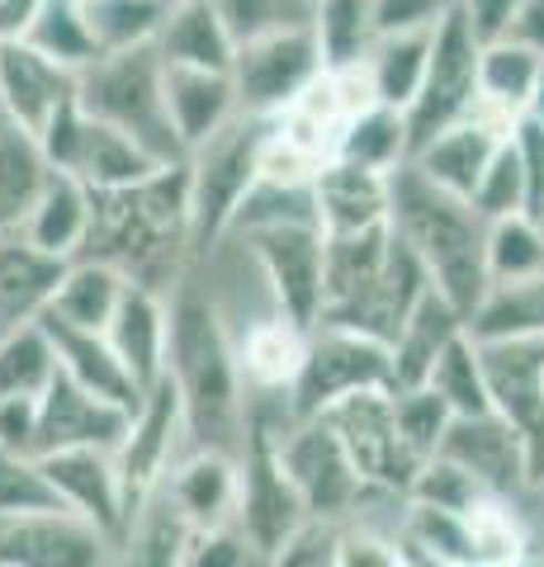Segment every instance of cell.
I'll list each match as a JSON object with an SVG mask.
<instances>
[{"mask_svg":"<svg viewBox=\"0 0 544 567\" xmlns=\"http://www.w3.org/2000/svg\"><path fill=\"white\" fill-rule=\"evenodd\" d=\"M166 383L181 398L185 445L242 458L247 450V388L237 374L233 336L204 298L181 293L166 308Z\"/></svg>","mask_w":544,"mask_h":567,"instance_id":"obj_1","label":"cell"},{"mask_svg":"<svg viewBox=\"0 0 544 567\" xmlns=\"http://www.w3.org/2000/svg\"><path fill=\"white\" fill-rule=\"evenodd\" d=\"M189 251V175L162 166L114 194H91V233L76 260H100L137 289L162 293Z\"/></svg>","mask_w":544,"mask_h":567,"instance_id":"obj_2","label":"cell"},{"mask_svg":"<svg viewBox=\"0 0 544 567\" xmlns=\"http://www.w3.org/2000/svg\"><path fill=\"white\" fill-rule=\"evenodd\" d=\"M431 293L421 260L393 237V227L356 237H327L322 256V312L318 327L356 331L389 346L408 312Z\"/></svg>","mask_w":544,"mask_h":567,"instance_id":"obj_3","label":"cell"},{"mask_svg":"<svg viewBox=\"0 0 544 567\" xmlns=\"http://www.w3.org/2000/svg\"><path fill=\"white\" fill-rule=\"evenodd\" d=\"M389 227L421 260L431 289L469 322L487 298V289H493L483 265L487 223L464 199L431 189L412 166H398L389 175Z\"/></svg>","mask_w":544,"mask_h":567,"instance_id":"obj_4","label":"cell"},{"mask_svg":"<svg viewBox=\"0 0 544 567\" xmlns=\"http://www.w3.org/2000/svg\"><path fill=\"white\" fill-rule=\"evenodd\" d=\"M76 110L114 133H124L137 152H147L156 166H181L185 147L166 118V95H162V62L152 48L137 52H114L85 66L76 76Z\"/></svg>","mask_w":544,"mask_h":567,"instance_id":"obj_5","label":"cell"},{"mask_svg":"<svg viewBox=\"0 0 544 567\" xmlns=\"http://www.w3.org/2000/svg\"><path fill=\"white\" fill-rule=\"evenodd\" d=\"M260 133L266 118H247L237 114L223 133H214L185 156V175H189V246H214L227 237L237 204L252 194L256 185V152H260Z\"/></svg>","mask_w":544,"mask_h":567,"instance_id":"obj_6","label":"cell"},{"mask_svg":"<svg viewBox=\"0 0 544 567\" xmlns=\"http://www.w3.org/2000/svg\"><path fill=\"white\" fill-rule=\"evenodd\" d=\"M275 458L312 525L337 529L346 520H360L365 502L379 496L360 483V473L350 468L346 450L322 421H289L275 440Z\"/></svg>","mask_w":544,"mask_h":567,"instance_id":"obj_7","label":"cell"},{"mask_svg":"<svg viewBox=\"0 0 544 567\" xmlns=\"http://www.w3.org/2000/svg\"><path fill=\"white\" fill-rule=\"evenodd\" d=\"M356 393H393L389 346L370 341V336H356V331L312 327L298 379L285 398L289 416L312 421V416H322L327 406H337Z\"/></svg>","mask_w":544,"mask_h":567,"instance_id":"obj_8","label":"cell"},{"mask_svg":"<svg viewBox=\"0 0 544 567\" xmlns=\"http://www.w3.org/2000/svg\"><path fill=\"white\" fill-rule=\"evenodd\" d=\"M43 152L48 171L72 175L76 185H85L91 194H114L129 189L137 181H147L152 171H162L147 152H137L124 133H114L110 123H100L91 114H81L76 104L52 118V128L33 142Z\"/></svg>","mask_w":544,"mask_h":567,"instance_id":"obj_9","label":"cell"},{"mask_svg":"<svg viewBox=\"0 0 544 567\" xmlns=\"http://www.w3.org/2000/svg\"><path fill=\"white\" fill-rule=\"evenodd\" d=\"M473 114H479V39L460 20V10H450L445 24L431 33L427 76H421V91L402 114L408 147L417 152L421 142H431L435 133H445Z\"/></svg>","mask_w":544,"mask_h":567,"instance_id":"obj_10","label":"cell"},{"mask_svg":"<svg viewBox=\"0 0 544 567\" xmlns=\"http://www.w3.org/2000/svg\"><path fill=\"white\" fill-rule=\"evenodd\" d=\"M322 421L337 445L346 450L350 468L360 473V483L379 492V496H408L412 477L421 473L412 464V454L402 450V435H398V421H393V393H356L337 406H327Z\"/></svg>","mask_w":544,"mask_h":567,"instance_id":"obj_11","label":"cell"},{"mask_svg":"<svg viewBox=\"0 0 544 567\" xmlns=\"http://www.w3.org/2000/svg\"><path fill=\"white\" fill-rule=\"evenodd\" d=\"M247 241L260 279L270 289V303L279 317H289L294 327L312 331L322 312V256L327 237L318 223H285V227H260V233L237 237Z\"/></svg>","mask_w":544,"mask_h":567,"instance_id":"obj_12","label":"cell"},{"mask_svg":"<svg viewBox=\"0 0 544 567\" xmlns=\"http://www.w3.org/2000/svg\"><path fill=\"white\" fill-rule=\"evenodd\" d=\"M233 91H237V110L247 118H275L322 76V58L308 29H289V33H270L247 48L233 52Z\"/></svg>","mask_w":544,"mask_h":567,"instance_id":"obj_13","label":"cell"},{"mask_svg":"<svg viewBox=\"0 0 544 567\" xmlns=\"http://www.w3.org/2000/svg\"><path fill=\"white\" fill-rule=\"evenodd\" d=\"M181 454H189L181 398H175V388L162 379L137 398V406L129 412V431L114 450V468H119V483L129 492V506H137L147 492L162 487L166 473L181 464Z\"/></svg>","mask_w":544,"mask_h":567,"instance_id":"obj_14","label":"cell"},{"mask_svg":"<svg viewBox=\"0 0 544 567\" xmlns=\"http://www.w3.org/2000/svg\"><path fill=\"white\" fill-rule=\"evenodd\" d=\"M0 567H114V539L72 511L0 520Z\"/></svg>","mask_w":544,"mask_h":567,"instance_id":"obj_15","label":"cell"},{"mask_svg":"<svg viewBox=\"0 0 544 567\" xmlns=\"http://www.w3.org/2000/svg\"><path fill=\"white\" fill-rule=\"evenodd\" d=\"M129 431V412L81 393L72 379L52 374L39 398V431H33V458L66 454V450H104L114 454Z\"/></svg>","mask_w":544,"mask_h":567,"instance_id":"obj_16","label":"cell"},{"mask_svg":"<svg viewBox=\"0 0 544 567\" xmlns=\"http://www.w3.org/2000/svg\"><path fill=\"white\" fill-rule=\"evenodd\" d=\"M76 104V76L24 43H0V110L20 137L39 142L52 118Z\"/></svg>","mask_w":544,"mask_h":567,"instance_id":"obj_17","label":"cell"},{"mask_svg":"<svg viewBox=\"0 0 544 567\" xmlns=\"http://www.w3.org/2000/svg\"><path fill=\"white\" fill-rule=\"evenodd\" d=\"M39 468L48 477L52 496L62 502V511H72L85 525H95L104 539H119V529L129 520V492L119 483L114 454L104 450H66L39 458Z\"/></svg>","mask_w":544,"mask_h":567,"instance_id":"obj_18","label":"cell"},{"mask_svg":"<svg viewBox=\"0 0 544 567\" xmlns=\"http://www.w3.org/2000/svg\"><path fill=\"white\" fill-rule=\"evenodd\" d=\"M441 458H450V464L464 468L479 487H487L493 496H506V502H516L525 492L521 435L493 412L487 416H454L445 440H441Z\"/></svg>","mask_w":544,"mask_h":567,"instance_id":"obj_19","label":"cell"},{"mask_svg":"<svg viewBox=\"0 0 544 567\" xmlns=\"http://www.w3.org/2000/svg\"><path fill=\"white\" fill-rule=\"evenodd\" d=\"M506 137H512L506 128H497V123H487V118L473 114L464 123H454V128L435 133L431 142H421V147L408 156V166L431 189H441V194H450V199L469 204V194L479 189L483 171L493 166V156H497V147Z\"/></svg>","mask_w":544,"mask_h":567,"instance_id":"obj_20","label":"cell"},{"mask_svg":"<svg viewBox=\"0 0 544 567\" xmlns=\"http://www.w3.org/2000/svg\"><path fill=\"white\" fill-rule=\"evenodd\" d=\"M166 502L181 511V520L195 529H223L237 525V496H242V458L189 450L181 454V464L166 473Z\"/></svg>","mask_w":544,"mask_h":567,"instance_id":"obj_21","label":"cell"},{"mask_svg":"<svg viewBox=\"0 0 544 567\" xmlns=\"http://www.w3.org/2000/svg\"><path fill=\"white\" fill-rule=\"evenodd\" d=\"M312 208H318L322 237H356L389 227V175L350 162H327L312 175Z\"/></svg>","mask_w":544,"mask_h":567,"instance_id":"obj_22","label":"cell"},{"mask_svg":"<svg viewBox=\"0 0 544 567\" xmlns=\"http://www.w3.org/2000/svg\"><path fill=\"white\" fill-rule=\"evenodd\" d=\"M104 341L137 393L156 388L166 379V298L129 284V293L119 298L110 327H104Z\"/></svg>","mask_w":544,"mask_h":567,"instance_id":"obj_23","label":"cell"},{"mask_svg":"<svg viewBox=\"0 0 544 567\" xmlns=\"http://www.w3.org/2000/svg\"><path fill=\"white\" fill-rule=\"evenodd\" d=\"M162 95H166V118L175 137H181L185 156L204 147L214 133H223L242 110L227 71H189V66H162Z\"/></svg>","mask_w":544,"mask_h":567,"instance_id":"obj_24","label":"cell"},{"mask_svg":"<svg viewBox=\"0 0 544 567\" xmlns=\"http://www.w3.org/2000/svg\"><path fill=\"white\" fill-rule=\"evenodd\" d=\"M304 350H308V331L270 308L266 317L247 322V331L233 341L242 388L252 398H289L298 364H304Z\"/></svg>","mask_w":544,"mask_h":567,"instance_id":"obj_25","label":"cell"},{"mask_svg":"<svg viewBox=\"0 0 544 567\" xmlns=\"http://www.w3.org/2000/svg\"><path fill=\"white\" fill-rule=\"evenodd\" d=\"M39 327L48 336L52 360H58L62 379H72L81 393L110 402V406H119V412H133L143 393L133 388V379L124 374V364L114 360V350H110V341H104L100 331H76V327L52 322V317H39Z\"/></svg>","mask_w":544,"mask_h":567,"instance_id":"obj_26","label":"cell"},{"mask_svg":"<svg viewBox=\"0 0 544 567\" xmlns=\"http://www.w3.org/2000/svg\"><path fill=\"white\" fill-rule=\"evenodd\" d=\"M469 322L454 312L441 293H427L421 303L408 312V322L398 327V336L389 341V369H393V393L398 388H421L431 374V364L445 354V346L454 336H464Z\"/></svg>","mask_w":544,"mask_h":567,"instance_id":"obj_27","label":"cell"},{"mask_svg":"<svg viewBox=\"0 0 544 567\" xmlns=\"http://www.w3.org/2000/svg\"><path fill=\"white\" fill-rule=\"evenodd\" d=\"M189 539H195V529L181 520V511H175L166 502V492L156 487L129 511L124 529H119L114 567H181Z\"/></svg>","mask_w":544,"mask_h":567,"instance_id":"obj_28","label":"cell"},{"mask_svg":"<svg viewBox=\"0 0 544 567\" xmlns=\"http://www.w3.org/2000/svg\"><path fill=\"white\" fill-rule=\"evenodd\" d=\"M85 233H91V189L76 185L72 175L48 171L43 194L33 204L20 237L52 260H76L85 246Z\"/></svg>","mask_w":544,"mask_h":567,"instance_id":"obj_29","label":"cell"},{"mask_svg":"<svg viewBox=\"0 0 544 567\" xmlns=\"http://www.w3.org/2000/svg\"><path fill=\"white\" fill-rule=\"evenodd\" d=\"M66 275V260L33 251L24 237L0 241V331L39 322Z\"/></svg>","mask_w":544,"mask_h":567,"instance_id":"obj_30","label":"cell"},{"mask_svg":"<svg viewBox=\"0 0 544 567\" xmlns=\"http://www.w3.org/2000/svg\"><path fill=\"white\" fill-rule=\"evenodd\" d=\"M156 62L162 66H189V71H233V39L208 10V0H181L171 6L162 33H156Z\"/></svg>","mask_w":544,"mask_h":567,"instance_id":"obj_31","label":"cell"},{"mask_svg":"<svg viewBox=\"0 0 544 567\" xmlns=\"http://www.w3.org/2000/svg\"><path fill=\"white\" fill-rule=\"evenodd\" d=\"M540 71H544V62L516 43L479 48V118L512 133V123L525 114V104H531Z\"/></svg>","mask_w":544,"mask_h":567,"instance_id":"obj_32","label":"cell"},{"mask_svg":"<svg viewBox=\"0 0 544 567\" xmlns=\"http://www.w3.org/2000/svg\"><path fill=\"white\" fill-rule=\"evenodd\" d=\"M129 293V279L110 270V265L100 260H66V275L58 284V293H52V303L43 317L62 327H76V331H100L110 327V317L119 308V298Z\"/></svg>","mask_w":544,"mask_h":567,"instance_id":"obj_33","label":"cell"},{"mask_svg":"<svg viewBox=\"0 0 544 567\" xmlns=\"http://www.w3.org/2000/svg\"><path fill=\"white\" fill-rule=\"evenodd\" d=\"M308 33H312V43H318L322 71L360 66L370 58V48L379 43L374 0H312Z\"/></svg>","mask_w":544,"mask_h":567,"instance_id":"obj_34","label":"cell"},{"mask_svg":"<svg viewBox=\"0 0 544 567\" xmlns=\"http://www.w3.org/2000/svg\"><path fill=\"white\" fill-rule=\"evenodd\" d=\"M473 341H544V270L521 284L487 289L479 312L469 317Z\"/></svg>","mask_w":544,"mask_h":567,"instance_id":"obj_35","label":"cell"},{"mask_svg":"<svg viewBox=\"0 0 544 567\" xmlns=\"http://www.w3.org/2000/svg\"><path fill=\"white\" fill-rule=\"evenodd\" d=\"M171 6L166 0H81V20L100 58L152 48Z\"/></svg>","mask_w":544,"mask_h":567,"instance_id":"obj_36","label":"cell"},{"mask_svg":"<svg viewBox=\"0 0 544 567\" xmlns=\"http://www.w3.org/2000/svg\"><path fill=\"white\" fill-rule=\"evenodd\" d=\"M408 156H412V147H408V123H402V114L389 110V104H370V110H360L356 118H346L331 162H350V166L393 175L398 166H408Z\"/></svg>","mask_w":544,"mask_h":567,"instance_id":"obj_37","label":"cell"},{"mask_svg":"<svg viewBox=\"0 0 544 567\" xmlns=\"http://www.w3.org/2000/svg\"><path fill=\"white\" fill-rule=\"evenodd\" d=\"M427 58H431V33H393V39H379L365 58V76H370L374 104H389V110L408 114V104L421 91V76H427Z\"/></svg>","mask_w":544,"mask_h":567,"instance_id":"obj_38","label":"cell"},{"mask_svg":"<svg viewBox=\"0 0 544 567\" xmlns=\"http://www.w3.org/2000/svg\"><path fill=\"white\" fill-rule=\"evenodd\" d=\"M43 181H48L43 152L14 128L0 133V241L24 233L29 213L43 194Z\"/></svg>","mask_w":544,"mask_h":567,"instance_id":"obj_39","label":"cell"},{"mask_svg":"<svg viewBox=\"0 0 544 567\" xmlns=\"http://www.w3.org/2000/svg\"><path fill=\"white\" fill-rule=\"evenodd\" d=\"M20 43L33 48L39 58H48L52 66L72 71V76H81L85 66L100 62V52H95V43H91V33H85V20H81V6H76V0H43Z\"/></svg>","mask_w":544,"mask_h":567,"instance_id":"obj_40","label":"cell"},{"mask_svg":"<svg viewBox=\"0 0 544 567\" xmlns=\"http://www.w3.org/2000/svg\"><path fill=\"white\" fill-rule=\"evenodd\" d=\"M421 388H431L435 398L450 406V416H487L493 402H487V383H483V364H479V346L473 336H454L445 346V354L431 364V374Z\"/></svg>","mask_w":544,"mask_h":567,"instance_id":"obj_41","label":"cell"},{"mask_svg":"<svg viewBox=\"0 0 544 567\" xmlns=\"http://www.w3.org/2000/svg\"><path fill=\"white\" fill-rule=\"evenodd\" d=\"M483 265H487V284H521L544 270V233L531 213L521 218H502L487 223L483 237Z\"/></svg>","mask_w":544,"mask_h":567,"instance_id":"obj_42","label":"cell"},{"mask_svg":"<svg viewBox=\"0 0 544 567\" xmlns=\"http://www.w3.org/2000/svg\"><path fill=\"white\" fill-rule=\"evenodd\" d=\"M52 374L58 360L39 322L0 331V398H43Z\"/></svg>","mask_w":544,"mask_h":567,"instance_id":"obj_43","label":"cell"},{"mask_svg":"<svg viewBox=\"0 0 544 567\" xmlns=\"http://www.w3.org/2000/svg\"><path fill=\"white\" fill-rule=\"evenodd\" d=\"M208 10L218 14V24L227 29L233 48L270 39V33L308 29V20H312V0H208Z\"/></svg>","mask_w":544,"mask_h":567,"instance_id":"obj_44","label":"cell"},{"mask_svg":"<svg viewBox=\"0 0 544 567\" xmlns=\"http://www.w3.org/2000/svg\"><path fill=\"white\" fill-rule=\"evenodd\" d=\"M393 421L402 435V450L412 454V464H431L441 454V440L450 431V406L431 393V388H398L393 393Z\"/></svg>","mask_w":544,"mask_h":567,"instance_id":"obj_45","label":"cell"},{"mask_svg":"<svg viewBox=\"0 0 544 567\" xmlns=\"http://www.w3.org/2000/svg\"><path fill=\"white\" fill-rule=\"evenodd\" d=\"M469 208L479 213L483 223H502V218H521V213H531V189H525V171H521V156L512 147V137L497 147L493 166L483 171L479 189L469 194Z\"/></svg>","mask_w":544,"mask_h":567,"instance_id":"obj_46","label":"cell"},{"mask_svg":"<svg viewBox=\"0 0 544 567\" xmlns=\"http://www.w3.org/2000/svg\"><path fill=\"white\" fill-rule=\"evenodd\" d=\"M39 511H62V502L52 496L48 477L39 468V458L0 450V520L39 516Z\"/></svg>","mask_w":544,"mask_h":567,"instance_id":"obj_47","label":"cell"},{"mask_svg":"<svg viewBox=\"0 0 544 567\" xmlns=\"http://www.w3.org/2000/svg\"><path fill=\"white\" fill-rule=\"evenodd\" d=\"M331 567H412L408 548L370 520H346L331 529Z\"/></svg>","mask_w":544,"mask_h":567,"instance_id":"obj_48","label":"cell"},{"mask_svg":"<svg viewBox=\"0 0 544 567\" xmlns=\"http://www.w3.org/2000/svg\"><path fill=\"white\" fill-rule=\"evenodd\" d=\"M181 567H266V558L256 554V544L237 525H223V529H199L189 539Z\"/></svg>","mask_w":544,"mask_h":567,"instance_id":"obj_49","label":"cell"},{"mask_svg":"<svg viewBox=\"0 0 544 567\" xmlns=\"http://www.w3.org/2000/svg\"><path fill=\"white\" fill-rule=\"evenodd\" d=\"M450 10H454V0H374L379 39H393V33H435Z\"/></svg>","mask_w":544,"mask_h":567,"instance_id":"obj_50","label":"cell"},{"mask_svg":"<svg viewBox=\"0 0 544 567\" xmlns=\"http://www.w3.org/2000/svg\"><path fill=\"white\" fill-rule=\"evenodd\" d=\"M33 431H39V398H0V450L33 458Z\"/></svg>","mask_w":544,"mask_h":567,"instance_id":"obj_51","label":"cell"},{"mask_svg":"<svg viewBox=\"0 0 544 567\" xmlns=\"http://www.w3.org/2000/svg\"><path fill=\"white\" fill-rule=\"evenodd\" d=\"M516 6L521 0H454V10H460V20L469 24L473 39H479V48L506 39V24H512Z\"/></svg>","mask_w":544,"mask_h":567,"instance_id":"obj_52","label":"cell"},{"mask_svg":"<svg viewBox=\"0 0 544 567\" xmlns=\"http://www.w3.org/2000/svg\"><path fill=\"white\" fill-rule=\"evenodd\" d=\"M266 567H331V525H304Z\"/></svg>","mask_w":544,"mask_h":567,"instance_id":"obj_53","label":"cell"},{"mask_svg":"<svg viewBox=\"0 0 544 567\" xmlns=\"http://www.w3.org/2000/svg\"><path fill=\"white\" fill-rule=\"evenodd\" d=\"M502 43H516V48L531 52V58L544 62V0H521Z\"/></svg>","mask_w":544,"mask_h":567,"instance_id":"obj_54","label":"cell"},{"mask_svg":"<svg viewBox=\"0 0 544 567\" xmlns=\"http://www.w3.org/2000/svg\"><path fill=\"white\" fill-rule=\"evenodd\" d=\"M43 0H0V43H20Z\"/></svg>","mask_w":544,"mask_h":567,"instance_id":"obj_55","label":"cell"},{"mask_svg":"<svg viewBox=\"0 0 544 567\" xmlns=\"http://www.w3.org/2000/svg\"><path fill=\"white\" fill-rule=\"evenodd\" d=\"M521 118H531L544 128V71H540V81H535V91H531V104H525V114Z\"/></svg>","mask_w":544,"mask_h":567,"instance_id":"obj_56","label":"cell"},{"mask_svg":"<svg viewBox=\"0 0 544 567\" xmlns=\"http://www.w3.org/2000/svg\"><path fill=\"white\" fill-rule=\"evenodd\" d=\"M497 567H544V554H535V548H531V554H521L512 563H497Z\"/></svg>","mask_w":544,"mask_h":567,"instance_id":"obj_57","label":"cell"},{"mask_svg":"<svg viewBox=\"0 0 544 567\" xmlns=\"http://www.w3.org/2000/svg\"><path fill=\"white\" fill-rule=\"evenodd\" d=\"M535 223H540V233H544V213H540V218H535Z\"/></svg>","mask_w":544,"mask_h":567,"instance_id":"obj_58","label":"cell"},{"mask_svg":"<svg viewBox=\"0 0 544 567\" xmlns=\"http://www.w3.org/2000/svg\"><path fill=\"white\" fill-rule=\"evenodd\" d=\"M166 6H181V0H166Z\"/></svg>","mask_w":544,"mask_h":567,"instance_id":"obj_59","label":"cell"}]
</instances>
